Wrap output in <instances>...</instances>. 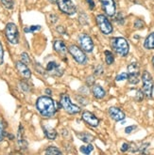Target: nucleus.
<instances>
[{
  "instance_id": "f257e3e1",
  "label": "nucleus",
  "mask_w": 154,
  "mask_h": 155,
  "mask_svg": "<svg viewBox=\"0 0 154 155\" xmlns=\"http://www.w3.org/2000/svg\"><path fill=\"white\" fill-rule=\"evenodd\" d=\"M36 108L42 117L47 118L53 117L58 112L56 102L50 96L39 97L36 102Z\"/></svg>"
},
{
  "instance_id": "58836bf2",
  "label": "nucleus",
  "mask_w": 154,
  "mask_h": 155,
  "mask_svg": "<svg viewBox=\"0 0 154 155\" xmlns=\"http://www.w3.org/2000/svg\"><path fill=\"white\" fill-rule=\"evenodd\" d=\"M87 84H88V86H93L95 84V77L94 76H88L87 77Z\"/></svg>"
},
{
  "instance_id": "a878e982",
  "label": "nucleus",
  "mask_w": 154,
  "mask_h": 155,
  "mask_svg": "<svg viewBox=\"0 0 154 155\" xmlns=\"http://www.w3.org/2000/svg\"><path fill=\"white\" fill-rule=\"evenodd\" d=\"M41 29V26L40 25H30V26H26L24 28V31L26 33H30V32H35L37 30Z\"/></svg>"
},
{
  "instance_id": "6ab92c4d",
  "label": "nucleus",
  "mask_w": 154,
  "mask_h": 155,
  "mask_svg": "<svg viewBox=\"0 0 154 155\" xmlns=\"http://www.w3.org/2000/svg\"><path fill=\"white\" fill-rule=\"evenodd\" d=\"M43 130L44 133V135L47 136V138L49 140H55L57 137V131L51 128V127H46V126H43Z\"/></svg>"
},
{
  "instance_id": "0eeeda50",
  "label": "nucleus",
  "mask_w": 154,
  "mask_h": 155,
  "mask_svg": "<svg viewBox=\"0 0 154 155\" xmlns=\"http://www.w3.org/2000/svg\"><path fill=\"white\" fill-rule=\"evenodd\" d=\"M96 25L98 26L99 30L101 31L102 34L104 35H110L113 33V25L111 24V22L109 21L108 18L104 15V14H98L96 17Z\"/></svg>"
},
{
  "instance_id": "a18cd8bd",
  "label": "nucleus",
  "mask_w": 154,
  "mask_h": 155,
  "mask_svg": "<svg viewBox=\"0 0 154 155\" xmlns=\"http://www.w3.org/2000/svg\"><path fill=\"white\" fill-rule=\"evenodd\" d=\"M48 2H50L51 4H56L57 0H48Z\"/></svg>"
},
{
  "instance_id": "4468645a",
  "label": "nucleus",
  "mask_w": 154,
  "mask_h": 155,
  "mask_svg": "<svg viewBox=\"0 0 154 155\" xmlns=\"http://www.w3.org/2000/svg\"><path fill=\"white\" fill-rule=\"evenodd\" d=\"M108 113L109 116L111 117V118L114 121H122L125 120L126 115L125 113L121 110L120 108L116 107V106H111L110 108L108 109Z\"/></svg>"
},
{
  "instance_id": "20e7f679",
  "label": "nucleus",
  "mask_w": 154,
  "mask_h": 155,
  "mask_svg": "<svg viewBox=\"0 0 154 155\" xmlns=\"http://www.w3.org/2000/svg\"><path fill=\"white\" fill-rule=\"evenodd\" d=\"M60 104L61 108L69 115H77L80 113V107L72 103L70 97L67 94H61L60 98Z\"/></svg>"
},
{
  "instance_id": "c03bdc74",
  "label": "nucleus",
  "mask_w": 154,
  "mask_h": 155,
  "mask_svg": "<svg viewBox=\"0 0 154 155\" xmlns=\"http://www.w3.org/2000/svg\"><path fill=\"white\" fill-rule=\"evenodd\" d=\"M46 94H47V95H48V96H50V95L52 94V91H51V89H49V88H47V89H46Z\"/></svg>"
},
{
  "instance_id": "39448f33",
  "label": "nucleus",
  "mask_w": 154,
  "mask_h": 155,
  "mask_svg": "<svg viewBox=\"0 0 154 155\" xmlns=\"http://www.w3.org/2000/svg\"><path fill=\"white\" fill-rule=\"evenodd\" d=\"M68 52L78 64L85 65L87 63V57L85 54V52L80 47L77 46L75 44H72L68 48Z\"/></svg>"
},
{
  "instance_id": "79ce46f5",
  "label": "nucleus",
  "mask_w": 154,
  "mask_h": 155,
  "mask_svg": "<svg viewBox=\"0 0 154 155\" xmlns=\"http://www.w3.org/2000/svg\"><path fill=\"white\" fill-rule=\"evenodd\" d=\"M36 70L39 71V74H44V70L40 66V64H36Z\"/></svg>"
},
{
  "instance_id": "f8f14e48",
  "label": "nucleus",
  "mask_w": 154,
  "mask_h": 155,
  "mask_svg": "<svg viewBox=\"0 0 154 155\" xmlns=\"http://www.w3.org/2000/svg\"><path fill=\"white\" fill-rule=\"evenodd\" d=\"M63 69L61 68V66L55 61H50L47 65V72L51 76L55 77H61L63 74Z\"/></svg>"
},
{
  "instance_id": "bb28decb",
  "label": "nucleus",
  "mask_w": 154,
  "mask_h": 155,
  "mask_svg": "<svg viewBox=\"0 0 154 155\" xmlns=\"http://www.w3.org/2000/svg\"><path fill=\"white\" fill-rule=\"evenodd\" d=\"M6 136V131H5V125L3 120H0V142L3 141L4 137Z\"/></svg>"
},
{
  "instance_id": "5701e85b",
  "label": "nucleus",
  "mask_w": 154,
  "mask_h": 155,
  "mask_svg": "<svg viewBox=\"0 0 154 155\" xmlns=\"http://www.w3.org/2000/svg\"><path fill=\"white\" fill-rule=\"evenodd\" d=\"M94 150V147L93 145H91V143H88L86 146H81L79 148V151L83 154H90Z\"/></svg>"
},
{
  "instance_id": "f704fd0d",
  "label": "nucleus",
  "mask_w": 154,
  "mask_h": 155,
  "mask_svg": "<svg viewBox=\"0 0 154 155\" xmlns=\"http://www.w3.org/2000/svg\"><path fill=\"white\" fill-rule=\"evenodd\" d=\"M144 26H145V23L141 19H137L136 21L134 22V27L136 29H142Z\"/></svg>"
},
{
  "instance_id": "dca6fc26",
  "label": "nucleus",
  "mask_w": 154,
  "mask_h": 155,
  "mask_svg": "<svg viewBox=\"0 0 154 155\" xmlns=\"http://www.w3.org/2000/svg\"><path fill=\"white\" fill-rule=\"evenodd\" d=\"M53 48L55 50L56 53H58L59 54H61V57H65L66 54L68 52V49L66 47L65 43L63 42V41L61 40H56L53 42Z\"/></svg>"
},
{
  "instance_id": "412c9836",
  "label": "nucleus",
  "mask_w": 154,
  "mask_h": 155,
  "mask_svg": "<svg viewBox=\"0 0 154 155\" xmlns=\"http://www.w3.org/2000/svg\"><path fill=\"white\" fill-rule=\"evenodd\" d=\"M144 47L148 50L154 49V32H151L148 35V37L144 41Z\"/></svg>"
},
{
  "instance_id": "ea45409f",
  "label": "nucleus",
  "mask_w": 154,
  "mask_h": 155,
  "mask_svg": "<svg viewBox=\"0 0 154 155\" xmlns=\"http://www.w3.org/2000/svg\"><path fill=\"white\" fill-rule=\"evenodd\" d=\"M129 148H130V144L128 143H123L122 147H121V151L122 152H126L129 150Z\"/></svg>"
},
{
  "instance_id": "423d86ee",
  "label": "nucleus",
  "mask_w": 154,
  "mask_h": 155,
  "mask_svg": "<svg viewBox=\"0 0 154 155\" xmlns=\"http://www.w3.org/2000/svg\"><path fill=\"white\" fill-rule=\"evenodd\" d=\"M128 81L131 85H137L140 82V66L137 62H131L127 68Z\"/></svg>"
},
{
  "instance_id": "9d476101",
  "label": "nucleus",
  "mask_w": 154,
  "mask_h": 155,
  "mask_svg": "<svg viewBox=\"0 0 154 155\" xmlns=\"http://www.w3.org/2000/svg\"><path fill=\"white\" fill-rule=\"evenodd\" d=\"M59 10L66 15H74L77 12V7L72 0H57Z\"/></svg>"
},
{
  "instance_id": "2eb2a0df",
  "label": "nucleus",
  "mask_w": 154,
  "mask_h": 155,
  "mask_svg": "<svg viewBox=\"0 0 154 155\" xmlns=\"http://www.w3.org/2000/svg\"><path fill=\"white\" fill-rule=\"evenodd\" d=\"M16 69L18 71V72H19V74L25 78V79H30L31 77V71L30 70V68L28 67V65L25 64L24 62L22 61H17L16 62Z\"/></svg>"
},
{
  "instance_id": "6e6552de",
  "label": "nucleus",
  "mask_w": 154,
  "mask_h": 155,
  "mask_svg": "<svg viewBox=\"0 0 154 155\" xmlns=\"http://www.w3.org/2000/svg\"><path fill=\"white\" fill-rule=\"evenodd\" d=\"M5 36L9 42L12 44H17L19 42V31L18 27L13 23L7 24L5 27Z\"/></svg>"
},
{
  "instance_id": "393cba45",
  "label": "nucleus",
  "mask_w": 154,
  "mask_h": 155,
  "mask_svg": "<svg viewBox=\"0 0 154 155\" xmlns=\"http://www.w3.org/2000/svg\"><path fill=\"white\" fill-rule=\"evenodd\" d=\"M0 3L3 5V7H5L8 10H12L13 8V0H0Z\"/></svg>"
},
{
  "instance_id": "ddd939ff",
  "label": "nucleus",
  "mask_w": 154,
  "mask_h": 155,
  "mask_svg": "<svg viewBox=\"0 0 154 155\" xmlns=\"http://www.w3.org/2000/svg\"><path fill=\"white\" fill-rule=\"evenodd\" d=\"M81 118H82V120L88 124L89 126L93 127V128H96L99 125V120L98 117L93 114L92 112H89V111H84L82 113V116H81Z\"/></svg>"
},
{
  "instance_id": "1a4fd4ad",
  "label": "nucleus",
  "mask_w": 154,
  "mask_h": 155,
  "mask_svg": "<svg viewBox=\"0 0 154 155\" xmlns=\"http://www.w3.org/2000/svg\"><path fill=\"white\" fill-rule=\"evenodd\" d=\"M78 42L80 48L86 53H92L94 50V41L88 34L81 33L78 37Z\"/></svg>"
},
{
  "instance_id": "c85d7f7f",
  "label": "nucleus",
  "mask_w": 154,
  "mask_h": 155,
  "mask_svg": "<svg viewBox=\"0 0 154 155\" xmlns=\"http://www.w3.org/2000/svg\"><path fill=\"white\" fill-rule=\"evenodd\" d=\"M21 61L22 62H24L25 64H30V63L31 62V60H30V56L26 53H22L21 54Z\"/></svg>"
},
{
  "instance_id": "cd10ccee",
  "label": "nucleus",
  "mask_w": 154,
  "mask_h": 155,
  "mask_svg": "<svg viewBox=\"0 0 154 155\" xmlns=\"http://www.w3.org/2000/svg\"><path fill=\"white\" fill-rule=\"evenodd\" d=\"M76 100L79 104H82V105H87L89 104V100H87L83 95H77L76 96Z\"/></svg>"
},
{
  "instance_id": "f03ea898",
  "label": "nucleus",
  "mask_w": 154,
  "mask_h": 155,
  "mask_svg": "<svg viewBox=\"0 0 154 155\" xmlns=\"http://www.w3.org/2000/svg\"><path fill=\"white\" fill-rule=\"evenodd\" d=\"M111 45L114 51L121 57L128 56L130 52V44L125 38L117 37L111 40Z\"/></svg>"
},
{
  "instance_id": "9b49d317",
  "label": "nucleus",
  "mask_w": 154,
  "mask_h": 155,
  "mask_svg": "<svg viewBox=\"0 0 154 155\" xmlns=\"http://www.w3.org/2000/svg\"><path fill=\"white\" fill-rule=\"evenodd\" d=\"M101 7L106 15L109 17H114L116 13V6L114 0H100Z\"/></svg>"
},
{
  "instance_id": "7c9ffc66",
  "label": "nucleus",
  "mask_w": 154,
  "mask_h": 155,
  "mask_svg": "<svg viewBox=\"0 0 154 155\" xmlns=\"http://www.w3.org/2000/svg\"><path fill=\"white\" fill-rule=\"evenodd\" d=\"M19 87H20V88H21L23 91H25V92H29V91L30 90V86L28 85V83H26V82H24V81L20 82Z\"/></svg>"
},
{
  "instance_id": "a19ab883",
  "label": "nucleus",
  "mask_w": 154,
  "mask_h": 155,
  "mask_svg": "<svg viewBox=\"0 0 154 155\" xmlns=\"http://www.w3.org/2000/svg\"><path fill=\"white\" fill-rule=\"evenodd\" d=\"M86 2L88 3L89 5V8H90V10H94L95 8V2H94V0H86Z\"/></svg>"
},
{
  "instance_id": "72a5a7b5",
  "label": "nucleus",
  "mask_w": 154,
  "mask_h": 155,
  "mask_svg": "<svg viewBox=\"0 0 154 155\" xmlns=\"http://www.w3.org/2000/svg\"><path fill=\"white\" fill-rule=\"evenodd\" d=\"M149 147V143H143L140 147H138V151L140 153H146L147 149Z\"/></svg>"
},
{
  "instance_id": "a211bd4d",
  "label": "nucleus",
  "mask_w": 154,
  "mask_h": 155,
  "mask_svg": "<svg viewBox=\"0 0 154 155\" xmlns=\"http://www.w3.org/2000/svg\"><path fill=\"white\" fill-rule=\"evenodd\" d=\"M92 93L96 99L101 100L106 96V91L105 89L99 85H93L92 86Z\"/></svg>"
},
{
  "instance_id": "37998d69",
  "label": "nucleus",
  "mask_w": 154,
  "mask_h": 155,
  "mask_svg": "<svg viewBox=\"0 0 154 155\" xmlns=\"http://www.w3.org/2000/svg\"><path fill=\"white\" fill-rule=\"evenodd\" d=\"M56 30L61 34H65V27L63 26H57Z\"/></svg>"
},
{
  "instance_id": "e433bc0d",
  "label": "nucleus",
  "mask_w": 154,
  "mask_h": 155,
  "mask_svg": "<svg viewBox=\"0 0 154 155\" xmlns=\"http://www.w3.org/2000/svg\"><path fill=\"white\" fill-rule=\"evenodd\" d=\"M115 21L118 23L119 25H123L124 24V17H123V15H122V13H118L117 14V16L115 17Z\"/></svg>"
},
{
  "instance_id": "4be33fe9",
  "label": "nucleus",
  "mask_w": 154,
  "mask_h": 155,
  "mask_svg": "<svg viewBox=\"0 0 154 155\" xmlns=\"http://www.w3.org/2000/svg\"><path fill=\"white\" fill-rule=\"evenodd\" d=\"M104 54H105V61L108 65H112L113 63L114 62V54L111 51H109V50H106L104 52Z\"/></svg>"
},
{
  "instance_id": "aec40b11",
  "label": "nucleus",
  "mask_w": 154,
  "mask_h": 155,
  "mask_svg": "<svg viewBox=\"0 0 154 155\" xmlns=\"http://www.w3.org/2000/svg\"><path fill=\"white\" fill-rule=\"evenodd\" d=\"M77 137L81 140L82 142L88 144V143H91L95 140V136L92 135L91 134H88V133H78L77 134Z\"/></svg>"
},
{
  "instance_id": "c756f323",
  "label": "nucleus",
  "mask_w": 154,
  "mask_h": 155,
  "mask_svg": "<svg viewBox=\"0 0 154 155\" xmlns=\"http://www.w3.org/2000/svg\"><path fill=\"white\" fill-rule=\"evenodd\" d=\"M103 72H104V70H103V67L101 65H96L94 68V74L95 75H101Z\"/></svg>"
},
{
  "instance_id": "f3484780",
  "label": "nucleus",
  "mask_w": 154,
  "mask_h": 155,
  "mask_svg": "<svg viewBox=\"0 0 154 155\" xmlns=\"http://www.w3.org/2000/svg\"><path fill=\"white\" fill-rule=\"evenodd\" d=\"M17 143H18V146L20 147V149H22V150H26L28 148V143H26V141L25 139L24 128L21 124L19 126V129H18V133H17Z\"/></svg>"
},
{
  "instance_id": "b1692460",
  "label": "nucleus",
  "mask_w": 154,
  "mask_h": 155,
  "mask_svg": "<svg viewBox=\"0 0 154 155\" xmlns=\"http://www.w3.org/2000/svg\"><path fill=\"white\" fill-rule=\"evenodd\" d=\"M46 153L49 154V155H55V154H61L62 152L56 147H53V146H50V147L47 148L46 150Z\"/></svg>"
},
{
  "instance_id": "473e14b6",
  "label": "nucleus",
  "mask_w": 154,
  "mask_h": 155,
  "mask_svg": "<svg viewBox=\"0 0 154 155\" xmlns=\"http://www.w3.org/2000/svg\"><path fill=\"white\" fill-rule=\"evenodd\" d=\"M127 79H128V74H127V72H121V74H119L115 77V80L117 82L124 81V80H127Z\"/></svg>"
},
{
  "instance_id": "c9c22d12",
  "label": "nucleus",
  "mask_w": 154,
  "mask_h": 155,
  "mask_svg": "<svg viewBox=\"0 0 154 155\" xmlns=\"http://www.w3.org/2000/svg\"><path fill=\"white\" fill-rule=\"evenodd\" d=\"M137 127H136V125H130V126H128V127H126L125 128V133L127 134H131L135 129H136Z\"/></svg>"
},
{
  "instance_id": "7ed1b4c3",
  "label": "nucleus",
  "mask_w": 154,
  "mask_h": 155,
  "mask_svg": "<svg viewBox=\"0 0 154 155\" xmlns=\"http://www.w3.org/2000/svg\"><path fill=\"white\" fill-rule=\"evenodd\" d=\"M142 91L144 92L145 97H147L148 99H151L154 88V81L151 74L148 71H144V72L142 74Z\"/></svg>"
},
{
  "instance_id": "49530a36",
  "label": "nucleus",
  "mask_w": 154,
  "mask_h": 155,
  "mask_svg": "<svg viewBox=\"0 0 154 155\" xmlns=\"http://www.w3.org/2000/svg\"><path fill=\"white\" fill-rule=\"evenodd\" d=\"M151 62H152V66H153V68H154V56L152 57V59H151Z\"/></svg>"
},
{
  "instance_id": "2f4dec72",
  "label": "nucleus",
  "mask_w": 154,
  "mask_h": 155,
  "mask_svg": "<svg viewBox=\"0 0 154 155\" xmlns=\"http://www.w3.org/2000/svg\"><path fill=\"white\" fill-rule=\"evenodd\" d=\"M144 97H145L144 92H143L141 89H138L136 94H135V100H136L137 102H142L143 100H144Z\"/></svg>"
},
{
  "instance_id": "4c0bfd02",
  "label": "nucleus",
  "mask_w": 154,
  "mask_h": 155,
  "mask_svg": "<svg viewBox=\"0 0 154 155\" xmlns=\"http://www.w3.org/2000/svg\"><path fill=\"white\" fill-rule=\"evenodd\" d=\"M3 58H4V50L1 42H0V65L3 63Z\"/></svg>"
}]
</instances>
